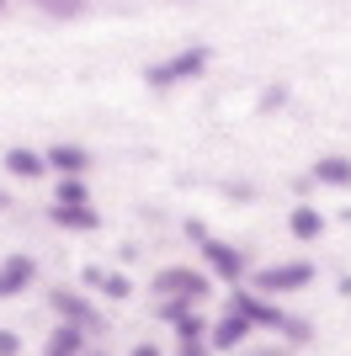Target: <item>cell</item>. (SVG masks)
I'll return each instance as SVG.
<instances>
[{
  "instance_id": "cell-18",
  "label": "cell",
  "mask_w": 351,
  "mask_h": 356,
  "mask_svg": "<svg viewBox=\"0 0 351 356\" xmlns=\"http://www.w3.org/2000/svg\"><path fill=\"white\" fill-rule=\"evenodd\" d=\"M128 356H160V346H155V341H144V346H133Z\"/></svg>"
},
{
  "instance_id": "cell-14",
  "label": "cell",
  "mask_w": 351,
  "mask_h": 356,
  "mask_svg": "<svg viewBox=\"0 0 351 356\" xmlns=\"http://www.w3.org/2000/svg\"><path fill=\"white\" fill-rule=\"evenodd\" d=\"M86 282H91V287H102L107 298H133V282H128V277H117V271H96V266H91V271H86Z\"/></svg>"
},
{
  "instance_id": "cell-4",
  "label": "cell",
  "mask_w": 351,
  "mask_h": 356,
  "mask_svg": "<svg viewBox=\"0 0 351 356\" xmlns=\"http://www.w3.org/2000/svg\"><path fill=\"white\" fill-rule=\"evenodd\" d=\"M203 255L224 282H240V277H245V255L234 250V245H224V239H203Z\"/></svg>"
},
{
  "instance_id": "cell-2",
  "label": "cell",
  "mask_w": 351,
  "mask_h": 356,
  "mask_svg": "<svg viewBox=\"0 0 351 356\" xmlns=\"http://www.w3.org/2000/svg\"><path fill=\"white\" fill-rule=\"evenodd\" d=\"M314 282V266L309 261H288V266H261L256 271V287L261 293H298V287Z\"/></svg>"
},
{
  "instance_id": "cell-11",
  "label": "cell",
  "mask_w": 351,
  "mask_h": 356,
  "mask_svg": "<svg viewBox=\"0 0 351 356\" xmlns=\"http://www.w3.org/2000/svg\"><path fill=\"white\" fill-rule=\"evenodd\" d=\"M80 346H86V330H75V325H58L48 335V356H80Z\"/></svg>"
},
{
  "instance_id": "cell-20",
  "label": "cell",
  "mask_w": 351,
  "mask_h": 356,
  "mask_svg": "<svg viewBox=\"0 0 351 356\" xmlns=\"http://www.w3.org/2000/svg\"><path fill=\"white\" fill-rule=\"evenodd\" d=\"M0 208H11V197H6V192H0Z\"/></svg>"
},
{
  "instance_id": "cell-3",
  "label": "cell",
  "mask_w": 351,
  "mask_h": 356,
  "mask_svg": "<svg viewBox=\"0 0 351 356\" xmlns=\"http://www.w3.org/2000/svg\"><path fill=\"white\" fill-rule=\"evenodd\" d=\"M203 64H208V48H203V43H192V48H181L176 59H165V64H149V86H176V80L197 74Z\"/></svg>"
},
{
  "instance_id": "cell-8",
  "label": "cell",
  "mask_w": 351,
  "mask_h": 356,
  "mask_svg": "<svg viewBox=\"0 0 351 356\" xmlns=\"http://www.w3.org/2000/svg\"><path fill=\"white\" fill-rule=\"evenodd\" d=\"M6 170L16 181H38V176H48V160L32 154V149H6Z\"/></svg>"
},
{
  "instance_id": "cell-7",
  "label": "cell",
  "mask_w": 351,
  "mask_h": 356,
  "mask_svg": "<svg viewBox=\"0 0 351 356\" xmlns=\"http://www.w3.org/2000/svg\"><path fill=\"white\" fill-rule=\"evenodd\" d=\"M32 277H38V261H32V255H11V261L0 266V298H16Z\"/></svg>"
},
{
  "instance_id": "cell-9",
  "label": "cell",
  "mask_w": 351,
  "mask_h": 356,
  "mask_svg": "<svg viewBox=\"0 0 351 356\" xmlns=\"http://www.w3.org/2000/svg\"><path fill=\"white\" fill-rule=\"evenodd\" d=\"M240 341H250V319L229 309V319H219V330H213V346H219V351H234Z\"/></svg>"
},
{
  "instance_id": "cell-13",
  "label": "cell",
  "mask_w": 351,
  "mask_h": 356,
  "mask_svg": "<svg viewBox=\"0 0 351 356\" xmlns=\"http://www.w3.org/2000/svg\"><path fill=\"white\" fill-rule=\"evenodd\" d=\"M54 223L58 229H102V213L96 208H58L54 202Z\"/></svg>"
},
{
  "instance_id": "cell-6",
  "label": "cell",
  "mask_w": 351,
  "mask_h": 356,
  "mask_svg": "<svg viewBox=\"0 0 351 356\" xmlns=\"http://www.w3.org/2000/svg\"><path fill=\"white\" fill-rule=\"evenodd\" d=\"M54 309L64 314V325H75V330H96V309H91L80 293H70V287H58V293H54Z\"/></svg>"
},
{
  "instance_id": "cell-10",
  "label": "cell",
  "mask_w": 351,
  "mask_h": 356,
  "mask_svg": "<svg viewBox=\"0 0 351 356\" xmlns=\"http://www.w3.org/2000/svg\"><path fill=\"white\" fill-rule=\"evenodd\" d=\"M314 176H320L325 186H351V160L346 154H325V160L314 165Z\"/></svg>"
},
{
  "instance_id": "cell-15",
  "label": "cell",
  "mask_w": 351,
  "mask_h": 356,
  "mask_svg": "<svg viewBox=\"0 0 351 356\" xmlns=\"http://www.w3.org/2000/svg\"><path fill=\"white\" fill-rule=\"evenodd\" d=\"M58 208H91L86 202V181H58Z\"/></svg>"
},
{
  "instance_id": "cell-12",
  "label": "cell",
  "mask_w": 351,
  "mask_h": 356,
  "mask_svg": "<svg viewBox=\"0 0 351 356\" xmlns=\"http://www.w3.org/2000/svg\"><path fill=\"white\" fill-rule=\"evenodd\" d=\"M288 229H292L298 239H320V234H325V213H320V208H292Z\"/></svg>"
},
{
  "instance_id": "cell-5",
  "label": "cell",
  "mask_w": 351,
  "mask_h": 356,
  "mask_svg": "<svg viewBox=\"0 0 351 356\" xmlns=\"http://www.w3.org/2000/svg\"><path fill=\"white\" fill-rule=\"evenodd\" d=\"M43 160H48V170H58L64 181H80V176L91 170V154H86L80 144H54Z\"/></svg>"
},
{
  "instance_id": "cell-17",
  "label": "cell",
  "mask_w": 351,
  "mask_h": 356,
  "mask_svg": "<svg viewBox=\"0 0 351 356\" xmlns=\"http://www.w3.org/2000/svg\"><path fill=\"white\" fill-rule=\"evenodd\" d=\"M22 351V335H16V330H0V356H16Z\"/></svg>"
},
{
  "instance_id": "cell-19",
  "label": "cell",
  "mask_w": 351,
  "mask_h": 356,
  "mask_svg": "<svg viewBox=\"0 0 351 356\" xmlns=\"http://www.w3.org/2000/svg\"><path fill=\"white\" fill-rule=\"evenodd\" d=\"M181 356H208V351H203V346H192V351H181Z\"/></svg>"
},
{
  "instance_id": "cell-1",
  "label": "cell",
  "mask_w": 351,
  "mask_h": 356,
  "mask_svg": "<svg viewBox=\"0 0 351 356\" xmlns=\"http://www.w3.org/2000/svg\"><path fill=\"white\" fill-rule=\"evenodd\" d=\"M155 293L187 309V303L208 298V277H203V271H187V266H171V271H160V277H155Z\"/></svg>"
},
{
  "instance_id": "cell-16",
  "label": "cell",
  "mask_w": 351,
  "mask_h": 356,
  "mask_svg": "<svg viewBox=\"0 0 351 356\" xmlns=\"http://www.w3.org/2000/svg\"><path fill=\"white\" fill-rule=\"evenodd\" d=\"M38 6L54 11V16H75V11H80V0H38Z\"/></svg>"
},
{
  "instance_id": "cell-21",
  "label": "cell",
  "mask_w": 351,
  "mask_h": 356,
  "mask_svg": "<svg viewBox=\"0 0 351 356\" xmlns=\"http://www.w3.org/2000/svg\"><path fill=\"white\" fill-rule=\"evenodd\" d=\"M0 6H6V0H0Z\"/></svg>"
}]
</instances>
